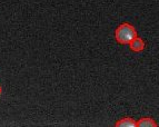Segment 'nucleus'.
<instances>
[{
  "instance_id": "f257e3e1",
  "label": "nucleus",
  "mask_w": 159,
  "mask_h": 127,
  "mask_svg": "<svg viewBox=\"0 0 159 127\" xmlns=\"http://www.w3.org/2000/svg\"><path fill=\"white\" fill-rule=\"evenodd\" d=\"M135 37H137V30L131 24H121L115 30V39L120 45H128Z\"/></svg>"
},
{
  "instance_id": "f03ea898",
  "label": "nucleus",
  "mask_w": 159,
  "mask_h": 127,
  "mask_svg": "<svg viewBox=\"0 0 159 127\" xmlns=\"http://www.w3.org/2000/svg\"><path fill=\"white\" fill-rule=\"evenodd\" d=\"M128 45H129L130 50H133L134 53H140V51H143L145 49V46H146L145 45V41L141 38L138 37V36L134 38Z\"/></svg>"
},
{
  "instance_id": "7ed1b4c3",
  "label": "nucleus",
  "mask_w": 159,
  "mask_h": 127,
  "mask_svg": "<svg viewBox=\"0 0 159 127\" xmlns=\"http://www.w3.org/2000/svg\"><path fill=\"white\" fill-rule=\"evenodd\" d=\"M137 127H158V124L155 119L150 117H143L139 120H136Z\"/></svg>"
},
{
  "instance_id": "20e7f679",
  "label": "nucleus",
  "mask_w": 159,
  "mask_h": 127,
  "mask_svg": "<svg viewBox=\"0 0 159 127\" xmlns=\"http://www.w3.org/2000/svg\"><path fill=\"white\" fill-rule=\"evenodd\" d=\"M116 127H137L136 120L131 117H124V118L119 119L118 122L115 124Z\"/></svg>"
},
{
  "instance_id": "39448f33",
  "label": "nucleus",
  "mask_w": 159,
  "mask_h": 127,
  "mask_svg": "<svg viewBox=\"0 0 159 127\" xmlns=\"http://www.w3.org/2000/svg\"><path fill=\"white\" fill-rule=\"evenodd\" d=\"M1 92H2V89H1V86H0V95H1Z\"/></svg>"
}]
</instances>
